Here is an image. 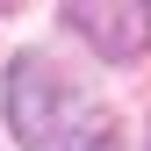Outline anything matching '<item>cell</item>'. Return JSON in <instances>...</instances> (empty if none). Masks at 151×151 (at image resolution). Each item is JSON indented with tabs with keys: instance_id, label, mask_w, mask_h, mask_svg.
Listing matches in <instances>:
<instances>
[{
	"instance_id": "6da1fadb",
	"label": "cell",
	"mask_w": 151,
	"mask_h": 151,
	"mask_svg": "<svg viewBox=\"0 0 151 151\" xmlns=\"http://www.w3.org/2000/svg\"><path fill=\"white\" fill-rule=\"evenodd\" d=\"M65 108H72L65 101V79L43 58L22 50V58L7 65V122H14V137H22L29 151H50V144L65 137Z\"/></svg>"
},
{
	"instance_id": "7a4b0ae2",
	"label": "cell",
	"mask_w": 151,
	"mask_h": 151,
	"mask_svg": "<svg viewBox=\"0 0 151 151\" xmlns=\"http://www.w3.org/2000/svg\"><path fill=\"white\" fill-rule=\"evenodd\" d=\"M65 22L115 65L151 50V0H65Z\"/></svg>"
},
{
	"instance_id": "3957f363",
	"label": "cell",
	"mask_w": 151,
	"mask_h": 151,
	"mask_svg": "<svg viewBox=\"0 0 151 151\" xmlns=\"http://www.w3.org/2000/svg\"><path fill=\"white\" fill-rule=\"evenodd\" d=\"M65 151H122V137H115V122H86L65 137Z\"/></svg>"
}]
</instances>
